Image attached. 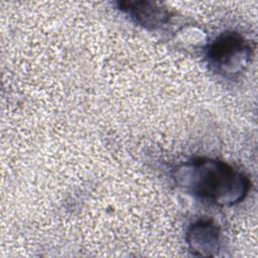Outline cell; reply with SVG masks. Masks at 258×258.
I'll return each instance as SVG.
<instances>
[{
    "label": "cell",
    "mask_w": 258,
    "mask_h": 258,
    "mask_svg": "<svg viewBox=\"0 0 258 258\" xmlns=\"http://www.w3.org/2000/svg\"><path fill=\"white\" fill-rule=\"evenodd\" d=\"M173 178L187 191L221 206L242 201L250 186L243 173L224 161L210 158H197L178 165Z\"/></svg>",
    "instance_id": "cell-1"
},
{
    "label": "cell",
    "mask_w": 258,
    "mask_h": 258,
    "mask_svg": "<svg viewBox=\"0 0 258 258\" xmlns=\"http://www.w3.org/2000/svg\"><path fill=\"white\" fill-rule=\"evenodd\" d=\"M251 46L244 37L236 32H224L208 47L210 64L219 74L234 75L249 60Z\"/></svg>",
    "instance_id": "cell-2"
},
{
    "label": "cell",
    "mask_w": 258,
    "mask_h": 258,
    "mask_svg": "<svg viewBox=\"0 0 258 258\" xmlns=\"http://www.w3.org/2000/svg\"><path fill=\"white\" fill-rule=\"evenodd\" d=\"M187 242L196 254L212 255L213 251L219 249V230L212 222L201 220L190 227Z\"/></svg>",
    "instance_id": "cell-3"
},
{
    "label": "cell",
    "mask_w": 258,
    "mask_h": 258,
    "mask_svg": "<svg viewBox=\"0 0 258 258\" xmlns=\"http://www.w3.org/2000/svg\"><path fill=\"white\" fill-rule=\"evenodd\" d=\"M122 10L127 11L138 23L144 26L155 28L157 25L166 22L168 12L164 8L156 6L151 2H122L120 4Z\"/></svg>",
    "instance_id": "cell-4"
}]
</instances>
